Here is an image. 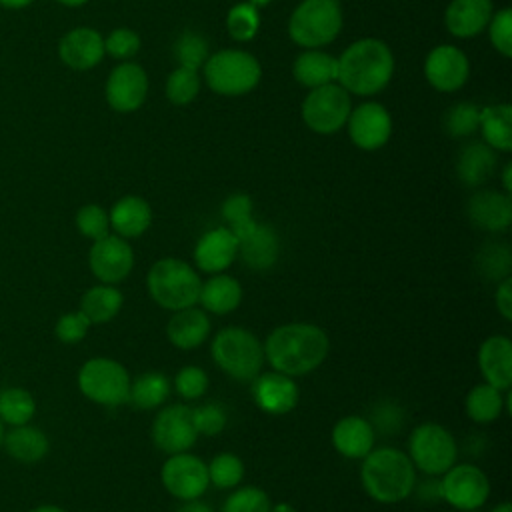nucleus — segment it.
Listing matches in <instances>:
<instances>
[{
    "label": "nucleus",
    "instance_id": "1",
    "mask_svg": "<svg viewBox=\"0 0 512 512\" xmlns=\"http://www.w3.org/2000/svg\"><path fill=\"white\" fill-rule=\"evenodd\" d=\"M264 344V358L272 370L286 376L314 372L328 356L330 340L324 328L312 322H288L276 326Z\"/></svg>",
    "mask_w": 512,
    "mask_h": 512
},
{
    "label": "nucleus",
    "instance_id": "2",
    "mask_svg": "<svg viewBox=\"0 0 512 512\" xmlns=\"http://www.w3.org/2000/svg\"><path fill=\"white\" fill-rule=\"evenodd\" d=\"M336 60V82L354 96H374L382 92L394 74V54L390 46L378 38L352 42Z\"/></svg>",
    "mask_w": 512,
    "mask_h": 512
},
{
    "label": "nucleus",
    "instance_id": "3",
    "mask_svg": "<svg viewBox=\"0 0 512 512\" xmlns=\"http://www.w3.org/2000/svg\"><path fill=\"white\" fill-rule=\"evenodd\" d=\"M360 482L372 500L380 504H396L414 492L416 468L400 448H372L362 458Z\"/></svg>",
    "mask_w": 512,
    "mask_h": 512
},
{
    "label": "nucleus",
    "instance_id": "4",
    "mask_svg": "<svg viewBox=\"0 0 512 512\" xmlns=\"http://www.w3.org/2000/svg\"><path fill=\"white\" fill-rule=\"evenodd\" d=\"M210 354L214 364L238 382H252L266 362L264 344L242 326H226L216 332Z\"/></svg>",
    "mask_w": 512,
    "mask_h": 512
},
{
    "label": "nucleus",
    "instance_id": "5",
    "mask_svg": "<svg viewBox=\"0 0 512 512\" xmlns=\"http://www.w3.org/2000/svg\"><path fill=\"white\" fill-rule=\"evenodd\" d=\"M202 280L198 272L180 258L168 256L156 260L146 276L150 298L164 310H182L196 306Z\"/></svg>",
    "mask_w": 512,
    "mask_h": 512
},
{
    "label": "nucleus",
    "instance_id": "6",
    "mask_svg": "<svg viewBox=\"0 0 512 512\" xmlns=\"http://www.w3.org/2000/svg\"><path fill=\"white\" fill-rule=\"evenodd\" d=\"M202 74L212 92L220 96H244L258 86L262 66L254 54L226 48L206 58Z\"/></svg>",
    "mask_w": 512,
    "mask_h": 512
},
{
    "label": "nucleus",
    "instance_id": "7",
    "mask_svg": "<svg viewBox=\"0 0 512 512\" xmlns=\"http://www.w3.org/2000/svg\"><path fill=\"white\" fill-rule=\"evenodd\" d=\"M342 24L338 0H302L288 20V36L302 48H322L338 38Z\"/></svg>",
    "mask_w": 512,
    "mask_h": 512
},
{
    "label": "nucleus",
    "instance_id": "8",
    "mask_svg": "<svg viewBox=\"0 0 512 512\" xmlns=\"http://www.w3.org/2000/svg\"><path fill=\"white\" fill-rule=\"evenodd\" d=\"M78 388L84 398L100 406H120L128 402L130 374L124 364L108 356L88 358L78 370Z\"/></svg>",
    "mask_w": 512,
    "mask_h": 512
},
{
    "label": "nucleus",
    "instance_id": "9",
    "mask_svg": "<svg viewBox=\"0 0 512 512\" xmlns=\"http://www.w3.org/2000/svg\"><path fill=\"white\" fill-rule=\"evenodd\" d=\"M408 458L426 476H442L456 464L458 446L448 428L438 422H422L408 438Z\"/></svg>",
    "mask_w": 512,
    "mask_h": 512
},
{
    "label": "nucleus",
    "instance_id": "10",
    "mask_svg": "<svg viewBox=\"0 0 512 512\" xmlns=\"http://www.w3.org/2000/svg\"><path fill=\"white\" fill-rule=\"evenodd\" d=\"M352 110L350 94L338 84H324L312 88L302 102V120L304 124L322 136L336 134L346 126V120Z\"/></svg>",
    "mask_w": 512,
    "mask_h": 512
},
{
    "label": "nucleus",
    "instance_id": "11",
    "mask_svg": "<svg viewBox=\"0 0 512 512\" xmlns=\"http://www.w3.org/2000/svg\"><path fill=\"white\" fill-rule=\"evenodd\" d=\"M440 498L460 512L482 508L490 496V480L476 464H452L438 480Z\"/></svg>",
    "mask_w": 512,
    "mask_h": 512
},
{
    "label": "nucleus",
    "instance_id": "12",
    "mask_svg": "<svg viewBox=\"0 0 512 512\" xmlns=\"http://www.w3.org/2000/svg\"><path fill=\"white\" fill-rule=\"evenodd\" d=\"M160 480L166 492L182 502L200 498L210 484L206 462L190 452L170 454L162 464Z\"/></svg>",
    "mask_w": 512,
    "mask_h": 512
},
{
    "label": "nucleus",
    "instance_id": "13",
    "mask_svg": "<svg viewBox=\"0 0 512 512\" xmlns=\"http://www.w3.org/2000/svg\"><path fill=\"white\" fill-rule=\"evenodd\" d=\"M148 74L146 70L130 60L114 66L104 84V98L114 112L130 114L136 112L148 96Z\"/></svg>",
    "mask_w": 512,
    "mask_h": 512
},
{
    "label": "nucleus",
    "instance_id": "14",
    "mask_svg": "<svg viewBox=\"0 0 512 512\" xmlns=\"http://www.w3.org/2000/svg\"><path fill=\"white\" fill-rule=\"evenodd\" d=\"M88 268L102 284L124 282L134 268V250L126 238L108 234L94 240L88 250Z\"/></svg>",
    "mask_w": 512,
    "mask_h": 512
},
{
    "label": "nucleus",
    "instance_id": "15",
    "mask_svg": "<svg viewBox=\"0 0 512 512\" xmlns=\"http://www.w3.org/2000/svg\"><path fill=\"white\" fill-rule=\"evenodd\" d=\"M198 432L192 418V408L186 404H170L162 408L152 422V442L166 454L188 452L196 444Z\"/></svg>",
    "mask_w": 512,
    "mask_h": 512
},
{
    "label": "nucleus",
    "instance_id": "16",
    "mask_svg": "<svg viewBox=\"0 0 512 512\" xmlns=\"http://www.w3.org/2000/svg\"><path fill=\"white\" fill-rule=\"evenodd\" d=\"M346 130L352 144L360 150L374 152L392 136V116L380 102H362L350 110Z\"/></svg>",
    "mask_w": 512,
    "mask_h": 512
},
{
    "label": "nucleus",
    "instance_id": "17",
    "mask_svg": "<svg viewBox=\"0 0 512 512\" xmlns=\"http://www.w3.org/2000/svg\"><path fill=\"white\" fill-rule=\"evenodd\" d=\"M424 76L438 92L460 90L470 76L468 56L452 44H440L426 54Z\"/></svg>",
    "mask_w": 512,
    "mask_h": 512
},
{
    "label": "nucleus",
    "instance_id": "18",
    "mask_svg": "<svg viewBox=\"0 0 512 512\" xmlns=\"http://www.w3.org/2000/svg\"><path fill=\"white\" fill-rule=\"evenodd\" d=\"M238 240V256L252 270H268L278 262L280 238L268 224L250 220L248 224L232 230Z\"/></svg>",
    "mask_w": 512,
    "mask_h": 512
},
{
    "label": "nucleus",
    "instance_id": "19",
    "mask_svg": "<svg viewBox=\"0 0 512 512\" xmlns=\"http://www.w3.org/2000/svg\"><path fill=\"white\" fill-rule=\"evenodd\" d=\"M104 56V36L90 26H76L68 30L58 42L60 62L76 72L96 68Z\"/></svg>",
    "mask_w": 512,
    "mask_h": 512
},
{
    "label": "nucleus",
    "instance_id": "20",
    "mask_svg": "<svg viewBox=\"0 0 512 512\" xmlns=\"http://www.w3.org/2000/svg\"><path fill=\"white\" fill-rule=\"evenodd\" d=\"M252 398L262 412L282 416L298 406L300 388L292 376L272 370L252 380Z\"/></svg>",
    "mask_w": 512,
    "mask_h": 512
},
{
    "label": "nucleus",
    "instance_id": "21",
    "mask_svg": "<svg viewBox=\"0 0 512 512\" xmlns=\"http://www.w3.org/2000/svg\"><path fill=\"white\" fill-rule=\"evenodd\" d=\"M238 256V240L228 226L204 232L194 246V264L206 274H220L232 266Z\"/></svg>",
    "mask_w": 512,
    "mask_h": 512
},
{
    "label": "nucleus",
    "instance_id": "22",
    "mask_svg": "<svg viewBox=\"0 0 512 512\" xmlns=\"http://www.w3.org/2000/svg\"><path fill=\"white\" fill-rule=\"evenodd\" d=\"M468 220L486 232H504L512 222L510 194L498 190H478L466 204Z\"/></svg>",
    "mask_w": 512,
    "mask_h": 512
},
{
    "label": "nucleus",
    "instance_id": "23",
    "mask_svg": "<svg viewBox=\"0 0 512 512\" xmlns=\"http://www.w3.org/2000/svg\"><path fill=\"white\" fill-rule=\"evenodd\" d=\"M478 368L484 382L508 392L512 386V340L504 334L488 336L478 348Z\"/></svg>",
    "mask_w": 512,
    "mask_h": 512
},
{
    "label": "nucleus",
    "instance_id": "24",
    "mask_svg": "<svg viewBox=\"0 0 512 512\" xmlns=\"http://www.w3.org/2000/svg\"><path fill=\"white\" fill-rule=\"evenodd\" d=\"M330 440L336 452L342 454L344 458L362 460L374 448V442H376L374 424L368 418L358 414L344 416L332 426Z\"/></svg>",
    "mask_w": 512,
    "mask_h": 512
},
{
    "label": "nucleus",
    "instance_id": "25",
    "mask_svg": "<svg viewBox=\"0 0 512 512\" xmlns=\"http://www.w3.org/2000/svg\"><path fill=\"white\" fill-rule=\"evenodd\" d=\"M210 330L212 322L208 318V312L196 306L176 310L166 324V336L170 344L180 350L200 348L208 340Z\"/></svg>",
    "mask_w": 512,
    "mask_h": 512
},
{
    "label": "nucleus",
    "instance_id": "26",
    "mask_svg": "<svg viewBox=\"0 0 512 512\" xmlns=\"http://www.w3.org/2000/svg\"><path fill=\"white\" fill-rule=\"evenodd\" d=\"M492 12V0H450L444 12V24L452 36L468 40L488 26Z\"/></svg>",
    "mask_w": 512,
    "mask_h": 512
},
{
    "label": "nucleus",
    "instance_id": "27",
    "mask_svg": "<svg viewBox=\"0 0 512 512\" xmlns=\"http://www.w3.org/2000/svg\"><path fill=\"white\" fill-rule=\"evenodd\" d=\"M108 218H110V230L130 240V238L142 236L150 228L152 208L148 200H144L142 196L126 194L112 204Z\"/></svg>",
    "mask_w": 512,
    "mask_h": 512
},
{
    "label": "nucleus",
    "instance_id": "28",
    "mask_svg": "<svg viewBox=\"0 0 512 512\" xmlns=\"http://www.w3.org/2000/svg\"><path fill=\"white\" fill-rule=\"evenodd\" d=\"M2 448L12 460L20 464H36L46 458L50 450V440L44 430L32 424H22V426H10L4 432Z\"/></svg>",
    "mask_w": 512,
    "mask_h": 512
},
{
    "label": "nucleus",
    "instance_id": "29",
    "mask_svg": "<svg viewBox=\"0 0 512 512\" xmlns=\"http://www.w3.org/2000/svg\"><path fill=\"white\" fill-rule=\"evenodd\" d=\"M292 74L300 86L310 90L332 84L338 78V60L320 48H306L296 56Z\"/></svg>",
    "mask_w": 512,
    "mask_h": 512
},
{
    "label": "nucleus",
    "instance_id": "30",
    "mask_svg": "<svg viewBox=\"0 0 512 512\" xmlns=\"http://www.w3.org/2000/svg\"><path fill=\"white\" fill-rule=\"evenodd\" d=\"M198 302L204 312L224 316L234 312L242 302V286L240 282L230 274H212L206 282L200 286Z\"/></svg>",
    "mask_w": 512,
    "mask_h": 512
},
{
    "label": "nucleus",
    "instance_id": "31",
    "mask_svg": "<svg viewBox=\"0 0 512 512\" xmlns=\"http://www.w3.org/2000/svg\"><path fill=\"white\" fill-rule=\"evenodd\" d=\"M496 154L498 152L484 142L466 144L456 158L458 180L468 188H476L484 184L496 170V162H498Z\"/></svg>",
    "mask_w": 512,
    "mask_h": 512
},
{
    "label": "nucleus",
    "instance_id": "32",
    "mask_svg": "<svg viewBox=\"0 0 512 512\" xmlns=\"http://www.w3.org/2000/svg\"><path fill=\"white\" fill-rule=\"evenodd\" d=\"M482 142L488 144L496 152H510L512 150V106L502 104H488L480 108V126Z\"/></svg>",
    "mask_w": 512,
    "mask_h": 512
},
{
    "label": "nucleus",
    "instance_id": "33",
    "mask_svg": "<svg viewBox=\"0 0 512 512\" xmlns=\"http://www.w3.org/2000/svg\"><path fill=\"white\" fill-rule=\"evenodd\" d=\"M124 296L114 284L90 286L80 298V312L90 320V324H106L118 316L122 310Z\"/></svg>",
    "mask_w": 512,
    "mask_h": 512
},
{
    "label": "nucleus",
    "instance_id": "34",
    "mask_svg": "<svg viewBox=\"0 0 512 512\" xmlns=\"http://www.w3.org/2000/svg\"><path fill=\"white\" fill-rule=\"evenodd\" d=\"M508 404H510V396L504 398L502 390L494 388L488 382L472 386L464 400L466 414L476 424H490V422L498 420L500 414L504 410H508Z\"/></svg>",
    "mask_w": 512,
    "mask_h": 512
},
{
    "label": "nucleus",
    "instance_id": "35",
    "mask_svg": "<svg viewBox=\"0 0 512 512\" xmlns=\"http://www.w3.org/2000/svg\"><path fill=\"white\" fill-rule=\"evenodd\" d=\"M170 394V382L162 372H144L136 380H130L128 402L138 410H154L166 402Z\"/></svg>",
    "mask_w": 512,
    "mask_h": 512
},
{
    "label": "nucleus",
    "instance_id": "36",
    "mask_svg": "<svg viewBox=\"0 0 512 512\" xmlns=\"http://www.w3.org/2000/svg\"><path fill=\"white\" fill-rule=\"evenodd\" d=\"M36 414L34 396L22 386H8L0 390V420L4 426L30 424Z\"/></svg>",
    "mask_w": 512,
    "mask_h": 512
},
{
    "label": "nucleus",
    "instance_id": "37",
    "mask_svg": "<svg viewBox=\"0 0 512 512\" xmlns=\"http://www.w3.org/2000/svg\"><path fill=\"white\" fill-rule=\"evenodd\" d=\"M510 264H512V254H510V246L506 242H486L476 256V266L480 270L482 276H486L488 280H502L506 276H510Z\"/></svg>",
    "mask_w": 512,
    "mask_h": 512
},
{
    "label": "nucleus",
    "instance_id": "38",
    "mask_svg": "<svg viewBox=\"0 0 512 512\" xmlns=\"http://www.w3.org/2000/svg\"><path fill=\"white\" fill-rule=\"evenodd\" d=\"M200 86H202V78L198 70L178 66L168 74L164 90H166L168 102H172L174 106H186L198 96Z\"/></svg>",
    "mask_w": 512,
    "mask_h": 512
},
{
    "label": "nucleus",
    "instance_id": "39",
    "mask_svg": "<svg viewBox=\"0 0 512 512\" xmlns=\"http://www.w3.org/2000/svg\"><path fill=\"white\" fill-rule=\"evenodd\" d=\"M206 466L210 484L220 490L236 488L244 478V462L234 452H220Z\"/></svg>",
    "mask_w": 512,
    "mask_h": 512
},
{
    "label": "nucleus",
    "instance_id": "40",
    "mask_svg": "<svg viewBox=\"0 0 512 512\" xmlns=\"http://www.w3.org/2000/svg\"><path fill=\"white\" fill-rule=\"evenodd\" d=\"M226 30L236 42H250L260 30V12L248 2H238L228 10Z\"/></svg>",
    "mask_w": 512,
    "mask_h": 512
},
{
    "label": "nucleus",
    "instance_id": "41",
    "mask_svg": "<svg viewBox=\"0 0 512 512\" xmlns=\"http://www.w3.org/2000/svg\"><path fill=\"white\" fill-rule=\"evenodd\" d=\"M480 126V106L474 102H456L446 110L444 130L454 138H466L478 132Z\"/></svg>",
    "mask_w": 512,
    "mask_h": 512
},
{
    "label": "nucleus",
    "instance_id": "42",
    "mask_svg": "<svg viewBox=\"0 0 512 512\" xmlns=\"http://www.w3.org/2000/svg\"><path fill=\"white\" fill-rule=\"evenodd\" d=\"M174 56H176L180 66L200 70L204 66L206 58L210 56L208 54V42L200 34L186 30L174 42Z\"/></svg>",
    "mask_w": 512,
    "mask_h": 512
},
{
    "label": "nucleus",
    "instance_id": "43",
    "mask_svg": "<svg viewBox=\"0 0 512 512\" xmlns=\"http://www.w3.org/2000/svg\"><path fill=\"white\" fill-rule=\"evenodd\" d=\"M76 230L88 240H100L110 234L108 212L100 204H84L74 216Z\"/></svg>",
    "mask_w": 512,
    "mask_h": 512
},
{
    "label": "nucleus",
    "instance_id": "44",
    "mask_svg": "<svg viewBox=\"0 0 512 512\" xmlns=\"http://www.w3.org/2000/svg\"><path fill=\"white\" fill-rule=\"evenodd\" d=\"M270 498L258 486H242L228 494L222 512H270Z\"/></svg>",
    "mask_w": 512,
    "mask_h": 512
},
{
    "label": "nucleus",
    "instance_id": "45",
    "mask_svg": "<svg viewBox=\"0 0 512 512\" xmlns=\"http://www.w3.org/2000/svg\"><path fill=\"white\" fill-rule=\"evenodd\" d=\"M488 38L498 54L504 58L512 56V10L500 8L492 12L488 20Z\"/></svg>",
    "mask_w": 512,
    "mask_h": 512
},
{
    "label": "nucleus",
    "instance_id": "46",
    "mask_svg": "<svg viewBox=\"0 0 512 512\" xmlns=\"http://www.w3.org/2000/svg\"><path fill=\"white\" fill-rule=\"evenodd\" d=\"M142 46V40L136 30L132 28H114L106 38H104V52L116 60H130L138 54Z\"/></svg>",
    "mask_w": 512,
    "mask_h": 512
},
{
    "label": "nucleus",
    "instance_id": "47",
    "mask_svg": "<svg viewBox=\"0 0 512 512\" xmlns=\"http://www.w3.org/2000/svg\"><path fill=\"white\" fill-rule=\"evenodd\" d=\"M252 212H254V202L244 192L230 194L222 202V208H220V214H222V218H224V222L230 230H236V228L248 224L250 220H254Z\"/></svg>",
    "mask_w": 512,
    "mask_h": 512
},
{
    "label": "nucleus",
    "instance_id": "48",
    "mask_svg": "<svg viewBox=\"0 0 512 512\" xmlns=\"http://www.w3.org/2000/svg\"><path fill=\"white\" fill-rule=\"evenodd\" d=\"M174 386L184 400H198L204 396L208 388V374L204 372V368L188 364L178 370L174 378Z\"/></svg>",
    "mask_w": 512,
    "mask_h": 512
},
{
    "label": "nucleus",
    "instance_id": "49",
    "mask_svg": "<svg viewBox=\"0 0 512 512\" xmlns=\"http://www.w3.org/2000/svg\"><path fill=\"white\" fill-rule=\"evenodd\" d=\"M90 320L80 312H66L62 314L56 324H54V336L62 342V344H78L80 340L86 338L88 330H90Z\"/></svg>",
    "mask_w": 512,
    "mask_h": 512
},
{
    "label": "nucleus",
    "instance_id": "50",
    "mask_svg": "<svg viewBox=\"0 0 512 512\" xmlns=\"http://www.w3.org/2000/svg\"><path fill=\"white\" fill-rule=\"evenodd\" d=\"M192 418H194V426L198 436H216L226 428V412L222 410V406L208 402L202 404L198 408H192Z\"/></svg>",
    "mask_w": 512,
    "mask_h": 512
},
{
    "label": "nucleus",
    "instance_id": "51",
    "mask_svg": "<svg viewBox=\"0 0 512 512\" xmlns=\"http://www.w3.org/2000/svg\"><path fill=\"white\" fill-rule=\"evenodd\" d=\"M494 304L500 316L510 322L512 320V276H506L498 282L496 294H494Z\"/></svg>",
    "mask_w": 512,
    "mask_h": 512
},
{
    "label": "nucleus",
    "instance_id": "52",
    "mask_svg": "<svg viewBox=\"0 0 512 512\" xmlns=\"http://www.w3.org/2000/svg\"><path fill=\"white\" fill-rule=\"evenodd\" d=\"M178 512H214L210 504L202 502L200 498H194V500H184L178 508Z\"/></svg>",
    "mask_w": 512,
    "mask_h": 512
},
{
    "label": "nucleus",
    "instance_id": "53",
    "mask_svg": "<svg viewBox=\"0 0 512 512\" xmlns=\"http://www.w3.org/2000/svg\"><path fill=\"white\" fill-rule=\"evenodd\" d=\"M502 188L506 194L512 192V162H506L504 164V170H502Z\"/></svg>",
    "mask_w": 512,
    "mask_h": 512
},
{
    "label": "nucleus",
    "instance_id": "54",
    "mask_svg": "<svg viewBox=\"0 0 512 512\" xmlns=\"http://www.w3.org/2000/svg\"><path fill=\"white\" fill-rule=\"evenodd\" d=\"M36 0H0V6L6 10H22L30 4H34Z\"/></svg>",
    "mask_w": 512,
    "mask_h": 512
},
{
    "label": "nucleus",
    "instance_id": "55",
    "mask_svg": "<svg viewBox=\"0 0 512 512\" xmlns=\"http://www.w3.org/2000/svg\"><path fill=\"white\" fill-rule=\"evenodd\" d=\"M28 512H66L62 506H56V504H38L34 508H30Z\"/></svg>",
    "mask_w": 512,
    "mask_h": 512
},
{
    "label": "nucleus",
    "instance_id": "56",
    "mask_svg": "<svg viewBox=\"0 0 512 512\" xmlns=\"http://www.w3.org/2000/svg\"><path fill=\"white\" fill-rule=\"evenodd\" d=\"M270 512H296V508L288 502H278V504L270 506Z\"/></svg>",
    "mask_w": 512,
    "mask_h": 512
},
{
    "label": "nucleus",
    "instance_id": "57",
    "mask_svg": "<svg viewBox=\"0 0 512 512\" xmlns=\"http://www.w3.org/2000/svg\"><path fill=\"white\" fill-rule=\"evenodd\" d=\"M54 2H58V4H62L66 8H80V6L88 4L90 0H54Z\"/></svg>",
    "mask_w": 512,
    "mask_h": 512
},
{
    "label": "nucleus",
    "instance_id": "58",
    "mask_svg": "<svg viewBox=\"0 0 512 512\" xmlns=\"http://www.w3.org/2000/svg\"><path fill=\"white\" fill-rule=\"evenodd\" d=\"M490 512H512V506H510V502H500Z\"/></svg>",
    "mask_w": 512,
    "mask_h": 512
},
{
    "label": "nucleus",
    "instance_id": "59",
    "mask_svg": "<svg viewBox=\"0 0 512 512\" xmlns=\"http://www.w3.org/2000/svg\"><path fill=\"white\" fill-rule=\"evenodd\" d=\"M246 2H248V4H252V6H256V8H258V10H260V8H264V6H268V4H270V2H272V0H246Z\"/></svg>",
    "mask_w": 512,
    "mask_h": 512
},
{
    "label": "nucleus",
    "instance_id": "60",
    "mask_svg": "<svg viewBox=\"0 0 512 512\" xmlns=\"http://www.w3.org/2000/svg\"><path fill=\"white\" fill-rule=\"evenodd\" d=\"M4 432H6V426H4V422L0 420V448H2V438H4Z\"/></svg>",
    "mask_w": 512,
    "mask_h": 512
}]
</instances>
